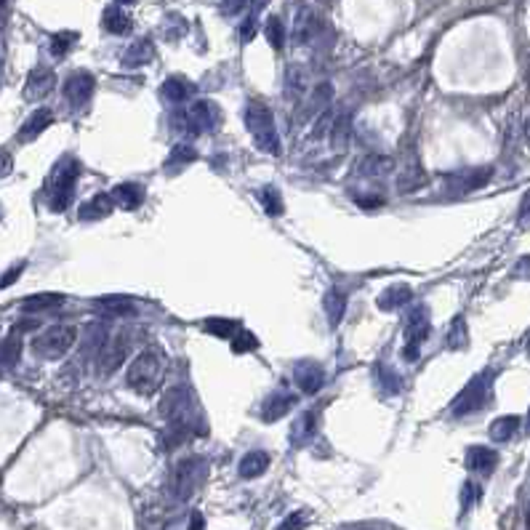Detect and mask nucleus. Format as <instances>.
<instances>
[{
  "label": "nucleus",
  "instance_id": "obj_1",
  "mask_svg": "<svg viewBox=\"0 0 530 530\" xmlns=\"http://www.w3.org/2000/svg\"><path fill=\"white\" fill-rule=\"evenodd\" d=\"M163 371H166V357H163V352L150 347L134 357V363H131V368H128V373H126V381L136 394H144V397H147V394L157 392L160 381H163Z\"/></svg>",
  "mask_w": 530,
  "mask_h": 530
},
{
  "label": "nucleus",
  "instance_id": "obj_2",
  "mask_svg": "<svg viewBox=\"0 0 530 530\" xmlns=\"http://www.w3.org/2000/svg\"><path fill=\"white\" fill-rule=\"evenodd\" d=\"M245 128L251 131L253 141L262 152L278 155L280 152V136L275 128V115L262 101H248L245 107Z\"/></svg>",
  "mask_w": 530,
  "mask_h": 530
},
{
  "label": "nucleus",
  "instance_id": "obj_3",
  "mask_svg": "<svg viewBox=\"0 0 530 530\" xmlns=\"http://www.w3.org/2000/svg\"><path fill=\"white\" fill-rule=\"evenodd\" d=\"M490 387H493V373H490V371L475 376L459 392V397L453 400L450 413H453L456 419H464V416H472L477 410H482L490 400Z\"/></svg>",
  "mask_w": 530,
  "mask_h": 530
},
{
  "label": "nucleus",
  "instance_id": "obj_4",
  "mask_svg": "<svg viewBox=\"0 0 530 530\" xmlns=\"http://www.w3.org/2000/svg\"><path fill=\"white\" fill-rule=\"evenodd\" d=\"M75 341H78V331L72 325H54L32 338V352L43 360H56L67 354L75 347Z\"/></svg>",
  "mask_w": 530,
  "mask_h": 530
},
{
  "label": "nucleus",
  "instance_id": "obj_5",
  "mask_svg": "<svg viewBox=\"0 0 530 530\" xmlns=\"http://www.w3.org/2000/svg\"><path fill=\"white\" fill-rule=\"evenodd\" d=\"M78 173H80V163L64 157L54 171V182H51V210L62 213L72 206V195H75V182H78Z\"/></svg>",
  "mask_w": 530,
  "mask_h": 530
},
{
  "label": "nucleus",
  "instance_id": "obj_6",
  "mask_svg": "<svg viewBox=\"0 0 530 530\" xmlns=\"http://www.w3.org/2000/svg\"><path fill=\"white\" fill-rule=\"evenodd\" d=\"M208 475V461L200 459V456H192V459H184L176 464V469H173V480H171V485H173V496L179 499V501H187L192 493H195L200 485H203V480Z\"/></svg>",
  "mask_w": 530,
  "mask_h": 530
},
{
  "label": "nucleus",
  "instance_id": "obj_7",
  "mask_svg": "<svg viewBox=\"0 0 530 530\" xmlns=\"http://www.w3.org/2000/svg\"><path fill=\"white\" fill-rule=\"evenodd\" d=\"M160 419H166V424H189L192 427V397L184 387H171V389L160 397Z\"/></svg>",
  "mask_w": 530,
  "mask_h": 530
},
{
  "label": "nucleus",
  "instance_id": "obj_8",
  "mask_svg": "<svg viewBox=\"0 0 530 530\" xmlns=\"http://www.w3.org/2000/svg\"><path fill=\"white\" fill-rule=\"evenodd\" d=\"M128 338L126 336H115V338H107V344L101 347V352L96 354V365L99 371L104 376H112L120 365L126 363V354H128Z\"/></svg>",
  "mask_w": 530,
  "mask_h": 530
},
{
  "label": "nucleus",
  "instance_id": "obj_9",
  "mask_svg": "<svg viewBox=\"0 0 530 530\" xmlns=\"http://www.w3.org/2000/svg\"><path fill=\"white\" fill-rule=\"evenodd\" d=\"M94 88H96L94 75L85 70H78L67 78V83H64V96H67V101H70L72 107H83V104H88V99L94 96Z\"/></svg>",
  "mask_w": 530,
  "mask_h": 530
},
{
  "label": "nucleus",
  "instance_id": "obj_10",
  "mask_svg": "<svg viewBox=\"0 0 530 530\" xmlns=\"http://www.w3.org/2000/svg\"><path fill=\"white\" fill-rule=\"evenodd\" d=\"M322 29L320 16L315 14L307 6H299L296 19H293V41L296 43H312Z\"/></svg>",
  "mask_w": 530,
  "mask_h": 530
},
{
  "label": "nucleus",
  "instance_id": "obj_11",
  "mask_svg": "<svg viewBox=\"0 0 530 530\" xmlns=\"http://www.w3.org/2000/svg\"><path fill=\"white\" fill-rule=\"evenodd\" d=\"M293 381L299 384V389L304 394H317L322 389V384H325V371L317 363L304 360V363H299L293 368Z\"/></svg>",
  "mask_w": 530,
  "mask_h": 530
},
{
  "label": "nucleus",
  "instance_id": "obj_12",
  "mask_svg": "<svg viewBox=\"0 0 530 530\" xmlns=\"http://www.w3.org/2000/svg\"><path fill=\"white\" fill-rule=\"evenodd\" d=\"M184 120H187L189 131H210V128L219 126V110L210 104L208 99L206 101H195Z\"/></svg>",
  "mask_w": 530,
  "mask_h": 530
},
{
  "label": "nucleus",
  "instance_id": "obj_13",
  "mask_svg": "<svg viewBox=\"0 0 530 530\" xmlns=\"http://www.w3.org/2000/svg\"><path fill=\"white\" fill-rule=\"evenodd\" d=\"M293 405H296V397H293L291 392H275V394H269L262 403V419L264 421L285 419L293 410Z\"/></svg>",
  "mask_w": 530,
  "mask_h": 530
},
{
  "label": "nucleus",
  "instance_id": "obj_14",
  "mask_svg": "<svg viewBox=\"0 0 530 530\" xmlns=\"http://www.w3.org/2000/svg\"><path fill=\"white\" fill-rule=\"evenodd\" d=\"M499 464V453L485 445H472L466 450V466L477 475H490Z\"/></svg>",
  "mask_w": 530,
  "mask_h": 530
},
{
  "label": "nucleus",
  "instance_id": "obj_15",
  "mask_svg": "<svg viewBox=\"0 0 530 530\" xmlns=\"http://www.w3.org/2000/svg\"><path fill=\"white\" fill-rule=\"evenodd\" d=\"M54 123V112L41 107V110H35L29 115L27 120H24V126L19 128V141H32L38 139L45 128Z\"/></svg>",
  "mask_w": 530,
  "mask_h": 530
},
{
  "label": "nucleus",
  "instance_id": "obj_16",
  "mask_svg": "<svg viewBox=\"0 0 530 530\" xmlns=\"http://www.w3.org/2000/svg\"><path fill=\"white\" fill-rule=\"evenodd\" d=\"M110 197H112V203H115V206H120V208H126V210H134V208H139L141 206V200H144V189H141L139 184H134V182H123V184H117V187L112 189Z\"/></svg>",
  "mask_w": 530,
  "mask_h": 530
},
{
  "label": "nucleus",
  "instance_id": "obj_17",
  "mask_svg": "<svg viewBox=\"0 0 530 530\" xmlns=\"http://www.w3.org/2000/svg\"><path fill=\"white\" fill-rule=\"evenodd\" d=\"M112 208H115V203H112L110 195H94L88 203L80 206L78 216H80L83 222H99V219H107L112 213Z\"/></svg>",
  "mask_w": 530,
  "mask_h": 530
},
{
  "label": "nucleus",
  "instance_id": "obj_18",
  "mask_svg": "<svg viewBox=\"0 0 530 530\" xmlns=\"http://www.w3.org/2000/svg\"><path fill=\"white\" fill-rule=\"evenodd\" d=\"M269 453L264 450H251V453H245L243 459H240V477H245V480H253V477H262L269 469Z\"/></svg>",
  "mask_w": 530,
  "mask_h": 530
},
{
  "label": "nucleus",
  "instance_id": "obj_19",
  "mask_svg": "<svg viewBox=\"0 0 530 530\" xmlns=\"http://www.w3.org/2000/svg\"><path fill=\"white\" fill-rule=\"evenodd\" d=\"M62 304H64L62 293H35V296H27L22 301V309L29 312V315H41V312H51V309L62 307Z\"/></svg>",
  "mask_w": 530,
  "mask_h": 530
},
{
  "label": "nucleus",
  "instance_id": "obj_20",
  "mask_svg": "<svg viewBox=\"0 0 530 530\" xmlns=\"http://www.w3.org/2000/svg\"><path fill=\"white\" fill-rule=\"evenodd\" d=\"M325 315H328V325L336 328L338 322L344 320V312H347V293L341 291V288H331V291L325 293Z\"/></svg>",
  "mask_w": 530,
  "mask_h": 530
},
{
  "label": "nucleus",
  "instance_id": "obj_21",
  "mask_svg": "<svg viewBox=\"0 0 530 530\" xmlns=\"http://www.w3.org/2000/svg\"><path fill=\"white\" fill-rule=\"evenodd\" d=\"M101 24L110 35H126L131 29V16L120 6H107L104 14H101Z\"/></svg>",
  "mask_w": 530,
  "mask_h": 530
},
{
  "label": "nucleus",
  "instance_id": "obj_22",
  "mask_svg": "<svg viewBox=\"0 0 530 530\" xmlns=\"http://www.w3.org/2000/svg\"><path fill=\"white\" fill-rule=\"evenodd\" d=\"M192 91H195V85L189 83V80H184V78H168L166 83L160 85V96L173 101V104L187 101V99L192 96Z\"/></svg>",
  "mask_w": 530,
  "mask_h": 530
},
{
  "label": "nucleus",
  "instance_id": "obj_23",
  "mask_svg": "<svg viewBox=\"0 0 530 530\" xmlns=\"http://www.w3.org/2000/svg\"><path fill=\"white\" fill-rule=\"evenodd\" d=\"M520 429V416H501L490 424V440L496 443H509Z\"/></svg>",
  "mask_w": 530,
  "mask_h": 530
},
{
  "label": "nucleus",
  "instance_id": "obj_24",
  "mask_svg": "<svg viewBox=\"0 0 530 530\" xmlns=\"http://www.w3.org/2000/svg\"><path fill=\"white\" fill-rule=\"evenodd\" d=\"M51 88H54V72L41 67V70H35L29 75L24 94H27V96H43V94H48Z\"/></svg>",
  "mask_w": 530,
  "mask_h": 530
},
{
  "label": "nucleus",
  "instance_id": "obj_25",
  "mask_svg": "<svg viewBox=\"0 0 530 530\" xmlns=\"http://www.w3.org/2000/svg\"><path fill=\"white\" fill-rule=\"evenodd\" d=\"M152 56H155L152 43L150 41H136L126 51V56H123V64H126V67H141V64H147Z\"/></svg>",
  "mask_w": 530,
  "mask_h": 530
},
{
  "label": "nucleus",
  "instance_id": "obj_26",
  "mask_svg": "<svg viewBox=\"0 0 530 530\" xmlns=\"http://www.w3.org/2000/svg\"><path fill=\"white\" fill-rule=\"evenodd\" d=\"M392 157H384V155H371V157H365L363 163L357 166V171L363 173V176H384V173H389L392 171Z\"/></svg>",
  "mask_w": 530,
  "mask_h": 530
},
{
  "label": "nucleus",
  "instance_id": "obj_27",
  "mask_svg": "<svg viewBox=\"0 0 530 530\" xmlns=\"http://www.w3.org/2000/svg\"><path fill=\"white\" fill-rule=\"evenodd\" d=\"M315 427H317V416H315L312 410L301 413V416L296 419V424H293V440H296V443L312 440V437H315Z\"/></svg>",
  "mask_w": 530,
  "mask_h": 530
},
{
  "label": "nucleus",
  "instance_id": "obj_28",
  "mask_svg": "<svg viewBox=\"0 0 530 530\" xmlns=\"http://www.w3.org/2000/svg\"><path fill=\"white\" fill-rule=\"evenodd\" d=\"M203 331L210 336H219V338H232L238 334V322L227 320V317H210L203 322Z\"/></svg>",
  "mask_w": 530,
  "mask_h": 530
},
{
  "label": "nucleus",
  "instance_id": "obj_29",
  "mask_svg": "<svg viewBox=\"0 0 530 530\" xmlns=\"http://www.w3.org/2000/svg\"><path fill=\"white\" fill-rule=\"evenodd\" d=\"M408 301H410V291H408L405 285H400V288H389V291L381 293V299H378V307L389 312V309L403 307V304H408Z\"/></svg>",
  "mask_w": 530,
  "mask_h": 530
},
{
  "label": "nucleus",
  "instance_id": "obj_30",
  "mask_svg": "<svg viewBox=\"0 0 530 530\" xmlns=\"http://www.w3.org/2000/svg\"><path fill=\"white\" fill-rule=\"evenodd\" d=\"M264 32H266L269 45H272L275 51H282V45H285V24H282V19H280V16H269Z\"/></svg>",
  "mask_w": 530,
  "mask_h": 530
},
{
  "label": "nucleus",
  "instance_id": "obj_31",
  "mask_svg": "<svg viewBox=\"0 0 530 530\" xmlns=\"http://www.w3.org/2000/svg\"><path fill=\"white\" fill-rule=\"evenodd\" d=\"M197 160V152L192 144H176L171 155H168V166H189V163H195Z\"/></svg>",
  "mask_w": 530,
  "mask_h": 530
},
{
  "label": "nucleus",
  "instance_id": "obj_32",
  "mask_svg": "<svg viewBox=\"0 0 530 530\" xmlns=\"http://www.w3.org/2000/svg\"><path fill=\"white\" fill-rule=\"evenodd\" d=\"M19 352H22V338H19V334H11L6 341H3V347H0V363L16 365Z\"/></svg>",
  "mask_w": 530,
  "mask_h": 530
},
{
  "label": "nucleus",
  "instance_id": "obj_33",
  "mask_svg": "<svg viewBox=\"0 0 530 530\" xmlns=\"http://www.w3.org/2000/svg\"><path fill=\"white\" fill-rule=\"evenodd\" d=\"M490 176H493V171H490V168H477V171L466 173V176L461 179V189H464V192L480 189V187H485V184H488Z\"/></svg>",
  "mask_w": 530,
  "mask_h": 530
},
{
  "label": "nucleus",
  "instance_id": "obj_34",
  "mask_svg": "<svg viewBox=\"0 0 530 530\" xmlns=\"http://www.w3.org/2000/svg\"><path fill=\"white\" fill-rule=\"evenodd\" d=\"M96 307H104L107 315H131V301H128V299H120V296L96 299Z\"/></svg>",
  "mask_w": 530,
  "mask_h": 530
},
{
  "label": "nucleus",
  "instance_id": "obj_35",
  "mask_svg": "<svg viewBox=\"0 0 530 530\" xmlns=\"http://www.w3.org/2000/svg\"><path fill=\"white\" fill-rule=\"evenodd\" d=\"M75 43H78V32H56L51 41V51L54 56H64Z\"/></svg>",
  "mask_w": 530,
  "mask_h": 530
},
{
  "label": "nucleus",
  "instance_id": "obj_36",
  "mask_svg": "<svg viewBox=\"0 0 530 530\" xmlns=\"http://www.w3.org/2000/svg\"><path fill=\"white\" fill-rule=\"evenodd\" d=\"M464 344H466V322H464V317H456L450 325V334H447V347L461 349Z\"/></svg>",
  "mask_w": 530,
  "mask_h": 530
},
{
  "label": "nucleus",
  "instance_id": "obj_37",
  "mask_svg": "<svg viewBox=\"0 0 530 530\" xmlns=\"http://www.w3.org/2000/svg\"><path fill=\"white\" fill-rule=\"evenodd\" d=\"M262 203H264V210L269 216H280L282 213V200H280L275 187H266L264 192H262Z\"/></svg>",
  "mask_w": 530,
  "mask_h": 530
},
{
  "label": "nucleus",
  "instance_id": "obj_38",
  "mask_svg": "<svg viewBox=\"0 0 530 530\" xmlns=\"http://www.w3.org/2000/svg\"><path fill=\"white\" fill-rule=\"evenodd\" d=\"M421 182H424L421 168L419 166H408L405 168V173L400 176V189H403V192H410V189L421 187Z\"/></svg>",
  "mask_w": 530,
  "mask_h": 530
},
{
  "label": "nucleus",
  "instance_id": "obj_39",
  "mask_svg": "<svg viewBox=\"0 0 530 530\" xmlns=\"http://www.w3.org/2000/svg\"><path fill=\"white\" fill-rule=\"evenodd\" d=\"M480 499V488H477L475 482H464V490H461V515H466L475 501Z\"/></svg>",
  "mask_w": 530,
  "mask_h": 530
},
{
  "label": "nucleus",
  "instance_id": "obj_40",
  "mask_svg": "<svg viewBox=\"0 0 530 530\" xmlns=\"http://www.w3.org/2000/svg\"><path fill=\"white\" fill-rule=\"evenodd\" d=\"M307 522H309V517L304 515V512H293V515H288L282 522H280L278 530H304L307 528Z\"/></svg>",
  "mask_w": 530,
  "mask_h": 530
},
{
  "label": "nucleus",
  "instance_id": "obj_41",
  "mask_svg": "<svg viewBox=\"0 0 530 530\" xmlns=\"http://www.w3.org/2000/svg\"><path fill=\"white\" fill-rule=\"evenodd\" d=\"M259 347V341H256V336H251V334H235L232 336V349L235 352H245V349H256Z\"/></svg>",
  "mask_w": 530,
  "mask_h": 530
},
{
  "label": "nucleus",
  "instance_id": "obj_42",
  "mask_svg": "<svg viewBox=\"0 0 530 530\" xmlns=\"http://www.w3.org/2000/svg\"><path fill=\"white\" fill-rule=\"evenodd\" d=\"M517 224H520V229H530V192L522 197V203H520V216H517Z\"/></svg>",
  "mask_w": 530,
  "mask_h": 530
},
{
  "label": "nucleus",
  "instance_id": "obj_43",
  "mask_svg": "<svg viewBox=\"0 0 530 530\" xmlns=\"http://www.w3.org/2000/svg\"><path fill=\"white\" fill-rule=\"evenodd\" d=\"M378 373H384V376H378V381L387 387L389 392H400V378L394 376L392 371H384V368H378Z\"/></svg>",
  "mask_w": 530,
  "mask_h": 530
},
{
  "label": "nucleus",
  "instance_id": "obj_44",
  "mask_svg": "<svg viewBox=\"0 0 530 530\" xmlns=\"http://www.w3.org/2000/svg\"><path fill=\"white\" fill-rule=\"evenodd\" d=\"M248 6V0H224L222 3V11L227 16H235V14H240L243 8Z\"/></svg>",
  "mask_w": 530,
  "mask_h": 530
},
{
  "label": "nucleus",
  "instance_id": "obj_45",
  "mask_svg": "<svg viewBox=\"0 0 530 530\" xmlns=\"http://www.w3.org/2000/svg\"><path fill=\"white\" fill-rule=\"evenodd\" d=\"M253 32H256V19H248V22H243V27H240V38H243V43H248L253 38Z\"/></svg>",
  "mask_w": 530,
  "mask_h": 530
},
{
  "label": "nucleus",
  "instance_id": "obj_46",
  "mask_svg": "<svg viewBox=\"0 0 530 530\" xmlns=\"http://www.w3.org/2000/svg\"><path fill=\"white\" fill-rule=\"evenodd\" d=\"M22 269H24V264L11 266V272H8V275H3V280H0V285L6 288V285H11V282H16V280H19V275H22Z\"/></svg>",
  "mask_w": 530,
  "mask_h": 530
},
{
  "label": "nucleus",
  "instance_id": "obj_47",
  "mask_svg": "<svg viewBox=\"0 0 530 530\" xmlns=\"http://www.w3.org/2000/svg\"><path fill=\"white\" fill-rule=\"evenodd\" d=\"M187 530H206V517L200 515V512H192V517H189V528Z\"/></svg>",
  "mask_w": 530,
  "mask_h": 530
},
{
  "label": "nucleus",
  "instance_id": "obj_48",
  "mask_svg": "<svg viewBox=\"0 0 530 530\" xmlns=\"http://www.w3.org/2000/svg\"><path fill=\"white\" fill-rule=\"evenodd\" d=\"M11 171V155L8 152H0V176Z\"/></svg>",
  "mask_w": 530,
  "mask_h": 530
},
{
  "label": "nucleus",
  "instance_id": "obj_49",
  "mask_svg": "<svg viewBox=\"0 0 530 530\" xmlns=\"http://www.w3.org/2000/svg\"><path fill=\"white\" fill-rule=\"evenodd\" d=\"M264 3H266V0H251V6H253V14H256V11H262V8H264Z\"/></svg>",
  "mask_w": 530,
  "mask_h": 530
},
{
  "label": "nucleus",
  "instance_id": "obj_50",
  "mask_svg": "<svg viewBox=\"0 0 530 530\" xmlns=\"http://www.w3.org/2000/svg\"><path fill=\"white\" fill-rule=\"evenodd\" d=\"M117 3H120V6H128V3H136V0H117Z\"/></svg>",
  "mask_w": 530,
  "mask_h": 530
},
{
  "label": "nucleus",
  "instance_id": "obj_51",
  "mask_svg": "<svg viewBox=\"0 0 530 530\" xmlns=\"http://www.w3.org/2000/svg\"><path fill=\"white\" fill-rule=\"evenodd\" d=\"M525 131H528V139H530V120H528V128H525Z\"/></svg>",
  "mask_w": 530,
  "mask_h": 530
},
{
  "label": "nucleus",
  "instance_id": "obj_52",
  "mask_svg": "<svg viewBox=\"0 0 530 530\" xmlns=\"http://www.w3.org/2000/svg\"><path fill=\"white\" fill-rule=\"evenodd\" d=\"M528 432H530V413H528Z\"/></svg>",
  "mask_w": 530,
  "mask_h": 530
},
{
  "label": "nucleus",
  "instance_id": "obj_53",
  "mask_svg": "<svg viewBox=\"0 0 530 530\" xmlns=\"http://www.w3.org/2000/svg\"><path fill=\"white\" fill-rule=\"evenodd\" d=\"M3 6H6V0H0V8H3Z\"/></svg>",
  "mask_w": 530,
  "mask_h": 530
},
{
  "label": "nucleus",
  "instance_id": "obj_54",
  "mask_svg": "<svg viewBox=\"0 0 530 530\" xmlns=\"http://www.w3.org/2000/svg\"><path fill=\"white\" fill-rule=\"evenodd\" d=\"M528 354H530V341H528Z\"/></svg>",
  "mask_w": 530,
  "mask_h": 530
}]
</instances>
